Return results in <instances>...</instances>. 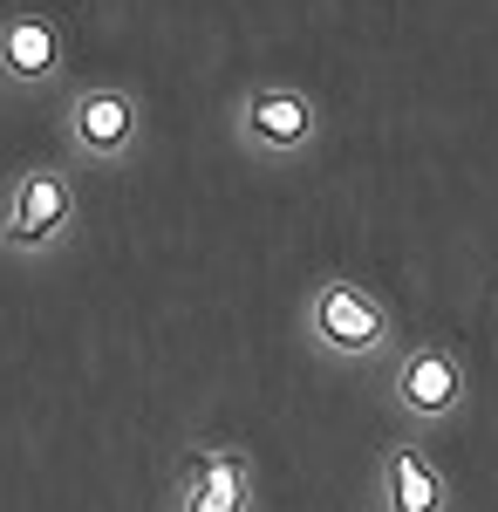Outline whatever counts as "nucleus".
Wrapping results in <instances>:
<instances>
[{
  "label": "nucleus",
  "mask_w": 498,
  "mask_h": 512,
  "mask_svg": "<svg viewBox=\"0 0 498 512\" xmlns=\"http://www.w3.org/2000/svg\"><path fill=\"white\" fill-rule=\"evenodd\" d=\"M389 410L403 417V424H417V431H437V424H451L464 410V396H471V369H464L458 342H444V335H423V342H403V349L389 355Z\"/></svg>",
  "instance_id": "f03ea898"
},
{
  "label": "nucleus",
  "mask_w": 498,
  "mask_h": 512,
  "mask_svg": "<svg viewBox=\"0 0 498 512\" xmlns=\"http://www.w3.org/2000/svg\"><path fill=\"white\" fill-rule=\"evenodd\" d=\"M232 137H239V151H253V158H301L307 144L321 137V103L307 96L301 82L267 76V82H253V89H239V103H232Z\"/></svg>",
  "instance_id": "20e7f679"
},
{
  "label": "nucleus",
  "mask_w": 498,
  "mask_h": 512,
  "mask_svg": "<svg viewBox=\"0 0 498 512\" xmlns=\"http://www.w3.org/2000/svg\"><path fill=\"white\" fill-rule=\"evenodd\" d=\"M62 130H69V151L82 164H123L144 137V103L123 82H82L62 103Z\"/></svg>",
  "instance_id": "39448f33"
},
{
  "label": "nucleus",
  "mask_w": 498,
  "mask_h": 512,
  "mask_svg": "<svg viewBox=\"0 0 498 512\" xmlns=\"http://www.w3.org/2000/svg\"><path fill=\"white\" fill-rule=\"evenodd\" d=\"M376 506L383 512H451V472L423 444L376 451Z\"/></svg>",
  "instance_id": "6e6552de"
},
{
  "label": "nucleus",
  "mask_w": 498,
  "mask_h": 512,
  "mask_svg": "<svg viewBox=\"0 0 498 512\" xmlns=\"http://www.w3.org/2000/svg\"><path fill=\"white\" fill-rule=\"evenodd\" d=\"M301 328H307V342L328 355V362H342V369L376 362V355L396 349V308L355 274H321L314 280L307 301H301Z\"/></svg>",
  "instance_id": "f257e3e1"
},
{
  "label": "nucleus",
  "mask_w": 498,
  "mask_h": 512,
  "mask_svg": "<svg viewBox=\"0 0 498 512\" xmlns=\"http://www.w3.org/2000/svg\"><path fill=\"white\" fill-rule=\"evenodd\" d=\"M76 233V178L55 164H28L14 171V185L0 198V253L14 260H41Z\"/></svg>",
  "instance_id": "7ed1b4c3"
},
{
  "label": "nucleus",
  "mask_w": 498,
  "mask_h": 512,
  "mask_svg": "<svg viewBox=\"0 0 498 512\" xmlns=\"http://www.w3.org/2000/svg\"><path fill=\"white\" fill-rule=\"evenodd\" d=\"M171 512H253V458L219 437L185 444L171 478Z\"/></svg>",
  "instance_id": "423d86ee"
},
{
  "label": "nucleus",
  "mask_w": 498,
  "mask_h": 512,
  "mask_svg": "<svg viewBox=\"0 0 498 512\" xmlns=\"http://www.w3.org/2000/svg\"><path fill=\"white\" fill-rule=\"evenodd\" d=\"M69 69V28L48 7H0V82L7 89H55Z\"/></svg>",
  "instance_id": "0eeeda50"
}]
</instances>
